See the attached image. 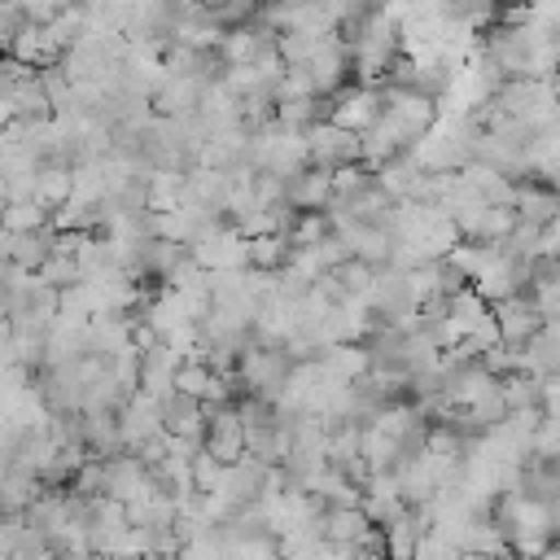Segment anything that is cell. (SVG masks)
Instances as JSON below:
<instances>
[{
	"label": "cell",
	"mask_w": 560,
	"mask_h": 560,
	"mask_svg": "<svg viewBox=\"0 0 560 560\" xmlns=\"http://www.w3.org/2000/svg\"><path fill=\"white\" fill-rule=\"evenodd\" d=\"M306 144H311V166H324V171H341V166H354L363 162V136L324 118L306 131Z\"/></svg>",
	"instance_id": "1"
},
{
	"label": "cell",
	"mask_w": 560,
	"mask_h": 560,
	"mask_svg": "<svg viewBox=\"0 0 560 560\" xmlns=\"http://www.w3.org/2000/svg\"><path fill=\"white\" fill-rule=\"evenodd\" d=\"M385 114V83H346L337 96H332V105H328V118L332 122H341V127H350V131H368L376 118Z\"/></svg>",
	"instance_id": "2"
},
{
	"label": "cell",
	"mask_w": 560,
	"mask_h": 560,
	"mask_svg": "<svg viewBox=\"0 0 560 560\" xmlns=\"http://www.w3.org/2000/svg\"><path fill=\"white\" fill-rule=\"evenodd\" d=\"M337 201V184H332V171L324 166H306L298 179H289V206L298 214H315V210H328Z\"/></svg>",
	"instance_id": "3"
},
{
	"label": "cell",
	"mask_w": 560,
	"mask_h": 560,
	"mask_svg": "<svg viewBox=\"0 0 560 560\" xmlns=\"http://www.w3.org/2000/svg\"><path fill=\"white\" fill-rule=\"evenodd\" d=\"M201 9H210L214 13V22L223 26V31H232V26H245V22H254L258 18V9L267 4V0H197Z\"/></svg>",
	"instance_id": "4"
},
{
	"label": "cell",
	"mask_w": 560,
	"mask_h": 560,
	"mask_svg": "<svg viewBox=\"0 0 560 560\" xmlns=\"http://www.w3.org/2000/svg\"><path fill=\"white\" fill-rule=\"evenodd\" d=\"M556 57H560V39H556Z\"/></svg>",
	"instance_id": "5"
},
{
	"label": "cell",
	"mask_w": 560,
	"mask_h": 560,
	"mask_svg": "<svg viewBox=\"0 0 560 560\" xmlns=\"http://www.w3.org/2000/svg\"><path fill=\"white\" fill-rule=\"evenodd\" d=\"M556 516H560V499H556Z\"/></svg>",
	"instance_id": "6"
}]
</instances>
